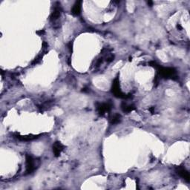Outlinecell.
Here are the masks:
<instances>
[{"label": "cell", "mask_w": 190, "mask_h": 190, "mask_svg": "<svg viewBox=\"0 0 190 190\" xmlns=\"http://www.w3.org/2000/svg\"><path fill=\"white\" fill-rule=\"evenodd\" d=\"M151 64H152V66H154V68H156V69H157L158 73L160 74L162 77H166H166H167V78L170 77L171 79H174V77H177V76H176L175 70H174V69H172V68H163L161 67V66L156 64L154 62L151 63Z\"/></svg>", "instance_id": "1"}, {"label": "cell", "mask_w": 190, "mask_h": 190, "mask_svg": "<svg viewBox=\"0 0 190 190\" xmlns=\"http://www.w3.org/2000/svg\"><path fill=\"white\" fill-rule=\"evenodd\" d=\"M112 92L115 97H120V98H127L129 97L128 96H126L123 92H121L120 89V83H119L118 78H116L114 80L113 83V86H112Z\"/></svg>", "instance_id": "2"}, {"label": "cell", "mask_w": 190, "mask_h": 190, "mask_svg": "<svg viewBox=\"0 0 190 190\" xmlns=\"http://www.w3.org/2000/svg\"><path fill=\"white\" fill-rule=\"evenodd\" d=\"M35 168L34 159L31 155H26V172L31 174L35 170Z\"/></svg>", "instance_id": "3"}, {"label": "cell", "mask_w": 190, "mask_h": 190, "mask_svg": "<svg viewBox=\"0 0 190 190\" xmlns=\"http://www.w3.org/2000/svg\"><path fill=\"white\" fill-rule=\"evenodd\" d=\"M112 108V104L110 103H99L97 106V109L100 114H103L106 112H110Z\"/></svg>", "instance_id": "4"}, {"label": "cell", "mask_w": 190, "mask_h": 190, "mask_svg": "<svg viewBox=\"0 0 190 190\" xmlns=\"http://www.w3.org/2000/svg\"><path fill=\"white\" fill-rule=\"evenodd\" d=\"M64 149V146L60 142H56L53 145V152L55 157H59L61 154L62 151Z\"/></svg>", "instance_id": "5"}, {"label": "cell", "mask_w": 190, "mask_h": 190, "mask_svg": "<svg viewBox=\"0 0 190 190\" xmlns=\"http://www.w3.org/2000/svg\"><path fill=\"white\" fill-rule=\"evenodd\" d=\"M16 137L18 140H22V141H31V140H35V139L38 138V135H32V134H29V135H24L22 136L19 134H16Z\"/></svg>", "instance_id": "6"}, {"label": "cell", "mask_w": 190, "mask_h": 190, "mask_svg": "<svg viewBox=\"0 0 190 190\" xmlns=\"http://www.w3.org/2000/svg\"><path fill=\"white\" fill-rule=\"evenodd\" d=\"M61 10H62L60 5L55 6L53 13H52L51 16V21H55V20H57L60 17V13H61Z\"/></svg>", "instance_id": "7"}, {"label": "cell", "mask_w": 190, "mask_h": 190, "mask_svg": "<svg viewBox=\"0 0 190 190\" xmlns=\"http://www.w3.org/2000/svg\"><path fill=\"white\" fill-rule=\"evenodd\" d=\"M177 173L181 177H183L184 180H186V181L189 182V174L187 171L186 170L183 168H178L177 169Z\"/></svg>", "instance_id": "8"}, {"label": "cell", "mask_w": 190, "mask_h": 190, "mask_svg": "<svg viewBox=\"0 0 190 190\" xmlns=\"http://www.w3.org/2000/svg\"><path fill=\"white\" fill-rule=\"evenodd\" d=\"M81 1H77L75 2L72 9V14L75 15V16H77V15L80 14V11H81Z\"/></svg>", "instance_id": "9"}, {"label": "cell", "mask_w": 190, "mask_h": 190, "mask_svg": "<svg viewBox=\"0 0 190 190\" xmlns=\"http://www.w3.org/2000/svg\"><path fill=\"white\" fill-rule=\"evenodd\" d=\"M120 120H121V115L119 114H116L111 119V123L112 124H117V123H120Z\"/></svg>", "instance_id": "10"}, {"label": "cell", "mask_w": 190, "mask_h": 190, "mask_svg": "<svg viewBox=\"0 0 190 190\" xmlns=\"http://www.w3.org/2000/svg\"><path fill=\"white\" fill-rule=\"evenodd\" d=\"M122 109H123V112H132V111H133L134 109V106H127L126 104H124L123 103V105H122Z\"/></svg>", "instance_id": "11"}, {"label": "cell", "mask_w": 190, "mask_h": 190, "mask_svg": "<svg viewBox=\"0 0 190 190\" xmlns=\"http://www.w3.org/2000/svg\"><path fill=\"white\" fill-rule=\"evenodd\" d=\"M42 56H39L38 57H37V58L35 59L34 60V62H33V63H32V64H33V65L37 64V63H39L40 60H42Z\"/></svg>", "instance_id": "12"}, {"label": "cell", "mask_w": 190, "mask_h": 190, "mask_svg": "<svg viewBox=\"0 0 190 190\" xmlns=\"http://www.w3.org/2000/svg\"><path fill=\"white\" fill-rule=\"evenodd\" d=\"M177 28L180 29V30H182V27H181V26L180 25H177Z\"/></svg>", "instance_id": "13"}, {"label": "cell", "mask_w": 190, "mask_h": 190, "mask_svg": "<svg viewBox=\"0 0 190 190\" xmlns=\"http://www.w3.org/2000/svg\"><path fill=\"white\" fill-rule=\"evenodd\" d=\"M37 34H44V31H37Z\"/></svg>", "instance_id": "14"}]
</instances>
